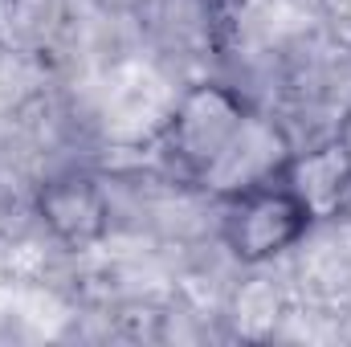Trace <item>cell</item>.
I'll list each match as a JSON object with an SVG mask.
<instances>
[{
    "mask_svg": "<svg viewBox=\"0 0 351 347\" xmlns=\"http://www.w3.org/2000/svg\"><path fill=\"white\" fill-rule=\"evenodd\" d=\"M245 123H250V106L233 86L221 82L188 86L168 115L164 156L180 180H208Z\"/></svg>",
    "mask_w": 351,
    "mask_h": 347,
    "instance_id": "1",
    "label": "cell"
},
{
    "mask_svg": "<svg viewBox=\"0 0 351 347\" xmlns=\"http://www.w3.org/2000/svg\"><path fill=\"white\" fill-rule=\"evenodd\" d=\"M315 225V213L298 200V192L282 180V172L225 196L221 241L245 265H265L278 254L294 250Z\"/></svg>",
    "mask_w": 351,
    "mask_h": 347,
    "instance_id": "2",
    "label": "cell"
},
{
    "mask_svg": "<svg viewBox=\"0 0 351 347\" xmlns=\"http://www.w3.org/2000/svg\"><path fill=\"white\" fill-rule=\"evenodd\" d=\"M33 213L45 225V233L70 250H86L94 241H102L110 229V200H106L102 184H94L82 172L49 176L37 188Z\"/></svg>",
    "mask_w": 351,
    "mask_h": 347,
    "instance_id": "3",
    "label": "cell"
},
{
    "mask_svg": "<svg viewBox=\"0 0 351 347\" xmlns=\"http://www.w3.org/2000/svg\"><path fill=\"white\" fill-rule=\"evenodd\" d=\"M282 180L298 192V200L315 213V217H335L343 204V192L351 184V164L348 156L339 152L335 139L306 147V152H290Z\"/></svg>",
    "mask_w": 351,
    "mask_h": 347,
    "instance_id": "4",
    "label": "cell"
},
{
    "mask_svg": "<svg viewBox=\"0 0 351 347\" xmlns=\"http://www.w3.org/2000/svg\"><path fill=\"white\" fill-rule=\"evenodd\" d=\"M331 139L339 143V152L348 156V164H351V110L339 119V123H335V135H331Z\"/></svg>",
    "mask_w": 351,
    "mask_h": 347,
    "instance_id": "5",
    "label": "cell"
}]
</instances>
